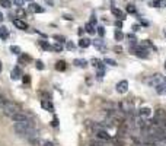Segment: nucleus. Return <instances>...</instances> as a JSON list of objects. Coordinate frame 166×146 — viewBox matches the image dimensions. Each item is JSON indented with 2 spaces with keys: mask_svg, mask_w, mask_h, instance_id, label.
I'll return each mask as SVG.
<instances>
[{
  "mask_svg": "<svg viewBox=\"0 0 166 146\" xmlns=\"http://www.w3.org/2000/svg\"><path fill=\"white\" fill-rule=\"evenodd\" d=\"M3 111H4V114H7V115L10 117L12 114H15V112L22 111V107H21L19 104H16V102L7 101L4 105H3Z\"/></svg>",
  "mask_w": 166,
  "mask_h": 146,
  "instance_id": "obj_1",
  "label": "nucleus"
},
{
  "mask_svg": "<svg viewBox=\"0 0 166 146\" xmlns=\"http://www.w3.org/2000/svg\"><path fill=\"white\" fill-rule=\"evenodd\" d=\"M166 120V112L165 110H162V108H157L155 111V115H153V118H152V124H155V126H163V121Z\"/></svg>",
  "mask_w": 166,
  "mask_h": 146,
  "instance_id": "obj_2",
  "label": "nucleus"
},
{
  "mask_svg": "<svg viewBox=\"0 0 166 146\" xmlns=\"http://www.w3.org/2000/svg\"><path fill=\"white\" fill-rule=\"evenodd\" d=\"M162 80H163V75H160V73H155V75H152L150 78L147 79V83H149V86H159L160 83H162Z\"/></svg>",
  "mask_w": 166,
  "mask_h": 146,
  "instance_id": "obj_3",
  "label": "nucleus"
},
{
  "mask_svg": "<svg viewBox=\"0 0 166 146\" xmlns=\"http://www.w3.org/2000/svg\"><path fill=\"white\" fill-rule=\"evenodd\" d=\"M10 118L15 121V123H22V121H28V120H29L28 114H26V112H23V111H19V112L12 114Z\"/></svg>",
  "mask_w": 166,
  "mask_h": 146,
  "instance_id": "obj_4",
  "label": "nucleus"
},
{
  "mask_svg": "<svg viewBox=\"0 0 166 146\" xmlns=\"http://www.w3.org/2000/svg\"><path fill=\"white\" fill-rule=\"evenodd\" d=\"M95 135H96V137L99 139V140H103V142H108V140H112V137H111L103 129H99V130H96L95 132Z\"/></svg>",
  "mask_w": 166,
  "mask_h": 146,
  "instance_id": "obj_5",
  "label": "nucleus"
},
{
  "mask_svg": "<svg viewBox=\"0 0 166 146\" xmlns=\"http://www.w3.org/2000/svg\"><path fill=\"white\" fill-rule=\"evenodd\" d=\"M115 88H117V92H118V94H125V92L128 91V82H127L125 79H124V80H120Z\"/></svg>",
  "mask_w": 166,
  "mask_h": 146,
  "instance_id": "obj_6",
  "label": "nucleus"
},
{
  "mask_svg": "<svg viewBox=\"0 0 166 146\" xmlns=\"http://www.w3.org/2000/svg\"><path fill=\"white\" fill-rule=\"evenodd\" d=\"M137 115H138L140 118H143V120H149V118L152 117V110L147 108V107H144V108H141L140 111L137 112Z\"/></svg>",
  "mask_w": 166,
  "mask_h": 146,
  "instance_id": "obj_7",
  "label": "nucleus"
},
{
  "mask_svg": "<svg viewBox=\"0 0 166 146\" xmlns=\"http://www.w3.org/2000/svg\"><path fill=\"white\" fill-rule=\"evenodd\" d=\"M13 25L21 31H28V23L23 22L22 19H13Z\"/></svg>",
  "mask_w": 166,
  "mask_h": 146,
  "instance_id": "obj_8",
  "label": "nucleus"
},
{
  "mask_svg": "<svg viewBox=\"0 0 166 146\" xmlns=\"http://www.w3.org/2000/svg\"><path fill=\"white\" fill-rule=\"evenodd\" d=\"M28 12H32V13H42V12H44V7H41V6L36 4V3H31V4L28 6Z\"/></svg>",
  "mask_w": 166,
  "mask_h": 146,
  "instance_id": "obj_9",
  "label": "nucleus"
},
{
  "mask_svg": "<svg viewBox=\"0 0 166 146\" xmlns=\"http://www.w3.org/2000/svg\"><path fill=\"white\" fill-rule=\"evenodd\" d=\"M111 12H112V15L115 16V18H118L120 21H124L125 19V13L120 9H117V7H111Z\"/></svg>",
  "mask_w": 166,
  "mask_h": 146,
  "instance_id": "obj_10",
  "label": "nucleus"
},
{
  "mask_svg": "<svg viewBox=\"0 0 166 146\" xmlns=\"http://www.w3.org/2000/svg\"><path fill=\"white\" fill-rule=\"evenodd\" d=\"M31 60H32V57L29 56V54H21V56H19V64L25 66V64H28Z\"/></svg>",
  "mask_w": 166,
  "mask_h": 146,
  "instance_id": "obj_11",
  "label": "nucleus"
},
{
  "mask_svg": "<svg viewBox=\"0 0 166 146\" xmlns=\"http://www.w3.org/2000/svg\"><path fill=\"white\" fill-rule=\"evenodd\" d=\"M7 37H9V29L6 28V26H0V40H7Z\"/></svg>",
  "mask_w": 166,
  "mask_h": 146,
  "instance_id": "obj_12",
  "label": "nucleus"
},
{
  "mask_svg": "<svg viewBox=\"0 0 166 146\" xmlns=\"http://www.w3.org/2000/svg\"><path fill=\"white\" fill-rule=\"evenodd\" d=\"M41 107L45 108V110H48V111H53V110H54V105L48 101V100H42V101H41Z\"/></svg>",
  "mask_w": 166,
  "mask_h": 146,
  "instance_id": "obj_13",
  "label": "nucleus"
},
{
  "mask_svg": "<svg viewBox=\"0 0 166 146\" xmlns=\"http://www.w3.org/2000/svg\"><path fill=\"white\" fill-rule=\"evenodd\" d=\"M22 78V72H21V67H16L12 70V79L16 80V79H21Z\"/></svg>",
  "mask_w": 166,
  "mask_h": 146,
  "instance_id": "obj_14",
  "label": "nucleus"
},
{
  "mask_svg": "<svg viewBox=\"0 0 166 146\" xmlns=\"http://www.w3.org/2000/svg\"><path fill=\"white\" fill-rule=\"evenodd\" d=\"M90 44H92V41L88 40V38H82V40L79 41V47H80V48H88Z\"/></svg>",
  "mask_w": 166,
  "mask_h": 146,
  "instance_id": "obj_15",
  "label": "nucleus"
},
{
  "mask_svg": "<svg viewBox=\"0 0 166 146\" xmlns=\"http://www.w3.org/2000/svg\"><path fill=\"white\" fill-rule=\"evenodd\" d=\"M55 70H58V72H64V70H66V61H63V60L57 61V63H55Z\"/></svg>",
  "mask_w": 166,
  "mask_h": 146,
  "instance_id": "obj_16",
  "label": "nucleus"
},
{
  "mask_svg": "<svg viewBox=\"0 0 166 146\" xmlns=\"http://www.w3.org/2000/svg\"><path fill=\"white\" fill-rule=\"evenodd\" d=\"M92 44L95 45L98 50H100V51H103V50H105V44H103L100 40H95V41H92Z\"/></svg>",
  "mask_w": 166,
  "mask_h": 146,
  "instance_id": "obj_17",
  "label": "nucleus"
},
{
  "mask_svg": "<svg viewBox=\"0 0 166 146\" xmlns=\"http://www.w3.org/2000/svg\"><path fill=\"white\" fill-rule=\"evenodd\" d=\"M73 63H74L76 66H79V67H86V66H88V61L83 60V58H76Z\"/></svg>",
  "mask_w": 166,
  "mask_h": 146,
  "instance_id": "obj_18",
  "label": "nucleus"
},
{
  "mask_svg": "<svg viewBox=\"0 0 166 146\" xmlns=\"http://www.w3.org/2000/svg\"><path fill=\"white\" fill-rule=\"evenodd\" d=\"M90 63H92V66L99 67L100 70H103V64H102V61H100V60H98V58H92V60H90Z\"/></svg>",
  "mask_w": 166,
  "mask_h": 146,
  "instance_id": "obj_19",
  "label": "nucleus"
},
{
  "mask_svg": "<svg viewBox=\"0 0 166 146\" xmlns=\"http://www.w3.org/2000/svg\"><path fill=\"white\" fill-rule=\"evenodd\" d=\"M0 6L4 7V9H9L12 6V1L10 0H0Z\"/></svg>",
  "mask_w": 166,
  "mask_h": 146,
  "instance_id": "obj_20",
  "label": "nucleus"
},
{
  "mask_svg": "<svg viewBox=\"0 0 166 146\" xmlns=\"http://www.w3.org/2000/svg\"><path fill=\"white\" fill-rule=\"evenodd\" d=\"M85 31H86L88 34H95V32H96V29L93 28V25H92L90 22H89L88 25H86V29H85Z\"/></svg>",
  "mask_w": 166,
  "mask_h": 146,
  "instance_id": "obj_21",
  "label": "nucleus"
},
{
  "mask_svg": "<svg viewBox=\"0 0 166 146\" xmlns=\"http://www.w3.org/2000/svg\"><path fill=\"white\" fill-rule=\"evenodd\" d=\"M89 146H106V145H105L102 140H99V139H98V140H90Z\"/></svg>",
  "mask_w": 166,
  "mask_h": 146,
  "instance_id": "obj_22",
  "label": "nucleus"
},
{
  "mask_svg": "<svg viewBox=\"0 0 166 146\" xmlns=\"http://www.w3.org/2000/svg\"><path fill=\"white\" fill-rule=\"evenodd\" d=\"M124 37H125V35L122 34L120 29H117V31H115V40H117V41H122V40H124Z\"/></svg>",
  "mask_w": 166,
  "mask_h": 146,
  "instance_id": "obj_23",
  "label": "nucleus"
},
{
  "mask_svg": "<svg viewBox=\"0 0 166 146\" xmlns=\"http://www.w3.org/2000/svg\"><path fill=\"white\" fill-rule=\"evenodd\" d=\"M53 38H54L57 43H60V44H63V43H66V38L63 37V35H53Z\"/></svg>",
  "mask_w": 166,
  "mask_h": 146,
  "instance_id": "obj_24",
  "label": "nucleus"
},
{
  "mask_svg": "<svg viewBox=\"0 0 166 146\" xmlns=\"http://www.w3.org/2000/svg\"><path fill=\"white\" fill-rule=\"evenodd\" d=\"M155 7H160V6H163V4H166V0H155L153 3H152Z\"/></svg>",
  "mask_w": 166,
  "mask_h": 146,
  "instance_id": "obj_25",
  "label": "nucleus"
},
{
  "mask_svg": "<svg viewBox=\"0 0 166 146\" xmlns=\"http://www.w3.org/2000/svg\"><path fill=\"white\" fill-rule=\"evenodd\" d=\"M16 16H18V18H25V16H26V12L23 10L22 7H19V9L16 10Z\"/></svg>",
  "mask_w": 166,
  "mask_h": 146,
  "instance_id": "obj_26",
  "label": "nucleus"
},
{
  "mask_svg": "<svg viewBox=\"0 0 166 146\" xmlns=\"http://www.w3.org/2000/svg\"><path fill=\"white\" fill-rule=\"evenodd\" d=\"M39 45H41L44 50H51V45L48 44L47 41H44V40H41V41H39Z\"/></svg>",
  "mask_w": 166,
  "mask_h": 146,
  "instance_id": "obj_27",
  "label": "nucleus"
},
{
  "mask_svg": "<svg viewBox=\"0 0 166 146\" xmlns=\"http://www.w3.org/2000/svg\"><path fill=\"white\" fill-rule=\"evenodd\" d=\"M10 51L13 53V54H19V56H21V48H19L18 45H12V47H10Z\"/></svg>",
  "mask_w": 166,
  "mask_h": 146,
  "instance_id": "obj_28",
  "label": "nucleus"
},
{
  "mask_svg": "<svg viewBox=\"0 0 166 146\" xmlns=\"http://www.w3.org/2000/svg\"><path fill=\"white\" fill-rule=\"evenodd\" d=\"M103 63H106V64H109V66H117V61L112 60V58H108V57L103 60Z\"/></svg>",
  "mask_w": 166,
  "mask_h": 146,
  "instance_id": "obj_29",
  "label": "nucleus"
},
{
  "mask_svg": "<svg viewBox=\"0 0 166 146\" xmlns=\"http://www.w3.org/2000/svg\"><path fill=\"white\" fill-rule=\"evenodd\" d=\"M163 91H165V85H163V83H160L159 86H156V92H157V94L163 95Z\"/></svg>",
  "mask_w": 166,
  "mask_h": 146,
  "instance_id": "obj_30",
  "label": "nucleus"
},
{
  "mask_svg": "<svg viewBox=\"0 0 166 146\" xmlns=\"http://www.w3.org/2000/svg\"><path fill=\"white\" fill-rule=\"evenodd\" d=\"M51 50H54V51H58V53H60V51L63 50V45L61 44H54V45H51Z\"/></svg>",
  "mask_w": 166,
  "mask_h": 146,
  "instance_id": "obj_31",
  "label": "nucleus"
},
{
  "mask_svg": "<svg viewBox=\"0 0 166 146\" xmlns=\"http://www.w3.org/2000/svg\"><path fill=\"white\" fill-rule=\"evenodd\" d=\"M22 80L25 85H28V83H31V76L29 75H22Z\"/></svg>",
  "mask_w": 166,
  "mask_h": 146,
  "instance_id": "obj_32",
  "label": "nucleus"
},
{
  "mask_svg": "<svg viewBox=\"0 0 166 146\" xmlns=\"http://www.w3.org/2000/svg\"><path fill=\"white\" fill-rule=\"evenodd\" d=\"M12 1H13V3H15L18 7H22L23 3H25V0H12Z\"/></svg>",
  "mask_w": 166,
  "mask_h": 146,
  "instance_id": "obj_33",
  "label": "nucleus"
},
{
  "mask_svg": "<svg viewBox=\"0 0 166 146\" xmlns=\"http://www.w3.org/2000/svg\"><path fill=\"white\" fill-rule=\"evenodd\" d=\"M96 29H98V34H99V37H103V35H105V28H103V26H98Z\"/></svg>",
  "mask_w": 166,
  "mask_h": 146,
  "instance_id": "obj_34",
  "label": "nucleus"
},
{
  "mask_svg": "<svg viewBox=\"0 0 166 146\" xmlns=\"http://www.w3.org/2000/svg\"><path fill=\"white\" fill-rule=\"evenodd\" d=\"M127 12H128V13H135V7H134L133 4H128V6H127Z\"/></svg>",
  "mask_w": 166,
  "mask_h": 146,
  "instance_id": "obj_35",
  "label": "nucleus"
},
{
  "mask_svg": "<svg viewBox=\"0 0 166 146\" xmlns=\"http://www.w3.org/2000/svg\"><path fill=\"white\" fill-rule=\"evenodd\" d=\"M35 64H36V69H38V70H42V69H44V63H42V61H39V60H38Z\"/></svg>",
  "mask_w": 166,
  "mask_h": 146,
  "instance_id": "obj_36",
  "label": "nucleus"
},
{
  "mask_svg": "<svg viewBox=\"0 0 166 146\" xmlns=\"http://www.w3.org/2000/svg\"><path fill=\"white\" fill-rule=\"evenodd\" d=\"M114 143H115L117 146H125V145H124V143L121 142V140H118V139H115V140H114Z\"/></svg>",
  "mask_w": 166,
  "mask_h": 146,
  "instance_id": "obj_37",
  "label": "nucleus"
},
{
  "mask_svg": "<svg viewBox=\"0 0 166 146\" xmlns=\"http://www.w3.org/2000/svg\"><path fill=\"white\" fill-rule=\"evenodd\" d=\"M67 48H68V50H73V48H74V44L70 43V41H67Z\"/></svg>",
  "mask_w": 166,
  "mask_h": 146,
  "instance_id": "obj_38",
  "label": "nucleus"
},
{
  "mask_svg": "<svg viewBox=\"0 0 166 146\" xmlns=\"http://www.w3.org/2000/svg\"><path fill=\"white\" fill-rule=\"evenodd\" d=\"M51 126H53V127H57V126H58V118H54V120L51 121Z\"/></svg>",
  "mask_w": 166,
  "mask_h": 146,
  "instance_id": "obj_39",
  "label": "nucleus"
},
{
  "mask_svg": "<svg viewBox=\"0 0 166 146\" xmlns=\"http://www.w3.org/2000/svg\"><path fill=\"white\" fill-rule=\"evenodd\" d=\"M63 18H64V19H66V21H71V19H73V18H71V16H70V15H64V16H63Z\"/></svg>",
  "mask_w": 166,
  "mask_h": 146,
  "instance_id": "obj_40",
  "label": "nucleus"
},
{
  "mask_svg": "<svg viewBox=\"0 0 166 146\" xmlns=\"http://www.w3.org/2000/svg\"><path fill=\"white\" fill-rule=\"evenodd\" d=\"M115 26H118V28H121V26H122V22H121V21H117V22H115Z\"/></svg>",
  "mask_w": 166,
  "mask_h": 146,
  "instance_id": "obj_41",
  "label": "nucleus"
},
{
  "mask_svg": "<svg viewBox=\"0 0 166 146\" xmlns=\"http://www.w3.org/2000/svg\"><path fill=\"white\" fill-rule=\"evenodd\" d=\"M95 22H96V18H95V16H92V19H90V23H92V25H95Z\"/></svg>",
  "mask_w": 166,
  "mask_h": 146,
  "instance_id": "obj_42",
  "label": "nucleus"
},
{
  "mask_svg": "<svg viewBox=\"0 0 166 146\" xmlns=\"http://www.w3.org/2000/svg\"><path fill=\"white\" fill-rule=\"evenodd\" d=\"M44 146H54V143H53V142H45Z\"/></svg>",
  "mask_w": 166,
  "mask_h": 146,
  "instance_id": "obj_43",
  "label": "nucleus"
},
{
  "mask_svg": "<svg viewBox=\"0 0 166 146\" xmlns=\"http://www.w3.org/2000/svg\"><path fill=\"white\" fill-rule=\"evenodd\" d=\"M138 29H140V26H138V25H134V26H133V31H138Z\"/></svg>",
  "mask_w": 166,
  "mask_h": 146,
  "instance_id": "obj_44",
  "label": "nucleus"
},
{
  "mask_svg": "<svg viewBox=\"0 0 166 146\" xmlns=\"http://www.w3.org/2000/svg\"><path fill=\"white\" fill-rule=\"evenodd\" d=\"M45 1H47L50 6H53V4H54V1H53V0H45Z\"/></svg>",
  "mask_w": 166,
  "mask_h": 146,
  "instance_id": "obj_45",
  "label": "nucleus"
},
{
  "mask_svg": "<svg viewBox=\"0 0 166 146\" xmlns=\"http://www.w3.org/2000/svg\"><path fill=\"white\" fill-rule=\"evenodd\" d=\"M77 34H79V35H82V34H83V29H82V28H79V31H77Z\"/></svg>",
  "mask_w": 166,
  "mask_h": 146,
  "instance_id": "obj_46",
  "label": "nucleus"
},
{
  "mask_svg": "<svg viewBox=\"0 0 166 146\" xmlns=\"http://www.w3.org/2000/svg\"><path fill=\"white\" fill-rule=\"evenodd\" d=\"M3 21V15H1V12H0V22Z\"/></svg>",
  "mask_w": 166,
  "mask_h": 146,
  "instance_id": "obj_47",
  "label": "nucleus"
},
{
  "mask_svg": "<svg viewBox=\"0 0 166 146\" xmlns=\"http://www.w3.org/2000/svg\"><path fill=\"white\" fill-rule=\"evenodd\" d=\"M163 95H166V85H165V91H163Z\"/></svg>",
  "mask_w": 166,
  "mask_h": 146,
  "instance_id": "obj_48",
  "label": "nucleus"
},
{
  "mask_svg": "<svg viewBox=\"0 0 166 146\" xmlns=\"http://www.w3.org/2000/svg\"><path fill=\"white\" fill-rule=\"evenodd\" d=\"M163 127H165V129H166V120H165V121H163Z\"/></svg>",
  "mask_w": 166,
  "mask_h": 146,
  "instance_id": "obj_49",
  "label": "nucleus"
},
{
  "mask_svg": "<svg viewBox=\"0 0 166 146\" xmlns=\"http://www.w3.org/2000/svg\"><path fill=\"white\" fill-rule=\"evenodd\" d=\"M0 72H1V61H0Z\"/></svg>",
  "mask_w": 166,
  "mask_h": 146,
  "instance_id": "obj_50",
  "label": "nucleus"
},
{
  "mask_svg": "<svg viewBox=\"0 0 166 146\" xmlns=\"http://www.w3.org/2000/svg\"><path fill=\"white\" fill-rule=\"evenodd\" d=\"M26 1H32V0H26Z\"/></svg>",
  "mask_w": 166,
  "mask_h": 146,
  "instance_id": "obj_51",
  "label": "nucleus"
},
{
  "mask_svg": "<svg viewBox=\"0 0 166 146\" xmlns=\"http://www.w3.org/2000/svg\"><path fill=\"white\" fill-rule=\"evenodd\" d=\"M165 69H166V61H165Z\"/></svg>",
  "mask_w": 166,
  "mask_h": 146,
  "instance_id": "obj_52",
  "label": "nucleus"
},
{
  "mask_svg": "<svg viewBox=\"0 0 166 146\" xmlns=\"http://www.w3.org/2000/svg\"><path fill=\"white\" fill-rule=\"evenodd\" d=\"M165 35H166V31H165Z\"/></svg>",
  "mask_w": 166,
  "mask_h": 146,
  "instance_id": "obj_53",
  "label": "nucleus"
},
{
  "mask_svg": "<svg viewBox=\"0 0 166 146\" xmlns=\"http://www.w3.org/2000/svg\"><path fill=\"white\" fill-rule=\"evenodd\" d=\"M165 82H166V79H165Z\"/></svg>",
  "mask_w": 166,
  "mask_h": 146,
  "instance_id": "obj_54",
  "label": "nucleus"
}]
</instances>
